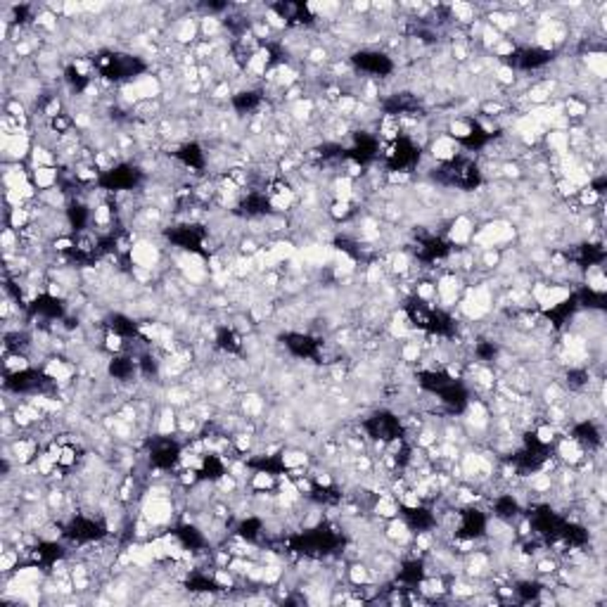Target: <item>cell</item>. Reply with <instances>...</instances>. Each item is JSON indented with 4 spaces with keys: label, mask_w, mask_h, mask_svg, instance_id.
Instances as JSON below:
<instances>
[{
    "label": "cell",
    "mask_w": 607,
    "mask_h": 607,
    "mask_svg": "<svg viewBox=\"0 0 607 607\" xmlns=\"http://www.w3.org/2000/svg\"><path fill=\"white\" fill-rule=\"evenodd\" d=\"M140 515L154 527V536H157L161 534L159 529L171 525L173 518L178 515V510L173 506V499H152V496H143V501H140Z\"/></svg>",
    "instance_id": "obj_1"
},
{
    "label": "cell",
    "mask_w": 607,
    "mask_h": 607,
    "mask_svg": "<svg viewBox=\"0 0 607 607\" xmlns=\"http://www.w3.org/2000/svg\"><path fill=\"white\" fill-rule=\"evenodd\" d=\"M128 261H131V266L159 273L161 263H164V247L154 240H145V237L143 240H135L131 247V254H128Z\"/></svg>",
    "instance_id": "obj_2"
},
{
    "label": "cell",
    "mask_w": 607,
    "mask_h": 607,
    "mask_svg": "<svg viewBox=\"0 0 607 607\" xmlns=\"http://www.w3.org/2000/svg\"><path fill=\"white\" fill-rule=\"evenodd\" d=\"M437 306L442 308H456L465 289V277L461 273H444L437 277Z\"/></svg>",
    "instance_id": "obj_3"
},
{
    "label": "cell",
    "mask_w": 607,
    "mask_h": 607,
    "mask_svg": "<svg viewBox=\"0 0 607 607\" xmlns=\"http://www.w3.org/2000/svg\"><path fill=\"white\" fill-rule=\"evenodd\" d=\"M458 154H461V143L451 138L449 133L432 138V143H430V157L434 159V161H439V164H451V161L458 159Z\"/></svg>",
    "instance_id": "obj_4"
},
{
    "label": "cell",
    "mask_w": 607,
    "mask_h": 607,
    "mask_svg": "<svg viewBox=\"0 0 607 607\" xmlns=\"http://www.w3.org/2000/svg\"><path fill=\"white\" fill-rule=\"evenodd\" d=\"M555 444H558V456L555 458H558L563 465H572V468H577V465L586 458V453H589L584 444H581L577 437H570V434L558 439Z\"/></svg>",
    "instance_id": "obj_5"
},
{
    "label": "cell",
    "mask_w": 607,
    "mask_h": 607,
    "mask_svg": "<svg viewBox=\"0 0 607 607\" xmlns=\"http://www.w3.org/2000/svg\"><path fill=\"white\" fill-rule=\"evenodd\" d=\"M475 235V221L470 214H461L456 216L449 225V242L456 244V247H465V244L473 242Z\"/></svg>",
    "instance_id": "obj_6"
},
{
    "label": "cell",
    "mask_w": 607,
    "mask_h": 607,
    "mask_svg": "<svg viewBox=\"0 0 607 607\" xmlns=\"http://www.w3.org/2000/svg\"><path fill=\"white\" fill-rule=\"evenodd\" d=\"M135 93H138V100H159L164 95V86L154 74H138L135 79H131Z\"/></svg>",
    "instance_id": "obj_7"
},
{
    "label": "cell",
    "mask_w": 607,
    "mask_h": 607,
    "mask_svg": "<svg viewBox=\"0 0 607 607\" xmlns=\"http://www.w3.org/2000/svg\"><path fill=\"white\" fill-rule=\"evenodd\" d=\"M570 296H572V287H567V285H548V289H546V294L541 296V301H539V311L541 313H548V311H555V308H560L563 306V304H567L570 301Z\"/></svg>",
    "instance_id": "obj_8"
},
{
    "label": "cell",
    "mask_w": 607,
    "mask_h": 607,
    "mask_svg": "<svg viewBox=\"0 0 607 607\" xmlns=\"http://www.w3.org/2000/svg\"><path fill=\"white\" fill-rule=\"evenodd\" d=\"M581 64L593 76L596 81H605L607 79V53L605 50H586L584 57H581Z\"/></svg>",
    "instance_id": "obj_9"
},
{
    "label": "cell",
    "mask_w": 607,
    "mask_h": 607,
    "mask_svg": "<svg viewBox=\"0 0 607 607\" xmlns=\"http://www.w3.org/2000/svg\"><path fill=\"white\" fill-rule=\"evenodd\" d=\"M370 513L380 520H392V518H399L401 506H399V499L394 494H384V496H377L375 499Z\"/></svg>",
    "instance_id": "obj_10"
},
{
    "label": "cell",
    "mask_w": 607,
    "mask_h": 607,
    "mask_svg": "<svg viewBox=\"0 0 607 607\" xmlns=\"http://www.w3.org/2000/svg\"><path fill=\"white\" fill-rule=\"evenodd\" d=\"M31 171V183L36 185L38 192L57 188V180H60V169L57 166H41V169H29Z\"/></svg>",
    "instance_id": "obj_11"
},
{
    "label": "cell",
    "mask_w": 607,
    "mask_h": 607,
    "mask_svg": "<svg viewBox=\"0 0 607 607\" xmlns=\"http://www.w3.org/2000/svg\"><path fill=\"white\" fill-rule=\"evenodd\" d=\"M544 143L555 157H563V154L570 152V135H567V131H555V128H551V131L544 133Z\"/></svg>",
    "instance_id": "obj_12"
},
{
    "label": "cell",
    "mask_w": 607,
    "mask_h": 607,
    "mask_svg": "<svg viewBox=\"0 0 607 607\" xmlns=\"http://www.w3.org/2000/svg\"><path fill=\"white\" fill-rule=\"evenodd\" d=\"M346 579H349V584L356 586V589H361V586H365V584H370V581H373L370 565L363 563V560H353V563L346 567Z\"/></svg>",
    "instance_id": "obj_13"
},
{
    "label": "cell",
    "mask_w": 607,
    "mask_h": 607,
    "mask_svg": "<svg viewBox=\"0 0 607 607\" xmlns=\"http://www.w3.org/2000/svg\"><path fill=\"white\" fill-rule=\"evenodd\" d=\"M446 133H449L453 140H458V143H461V140H470V138H473L475 126H473V121L465 119V116H453V119L449 121V126H446Z\"/></svg>",
    "instance_id": "obj_14"
},
{
    "label": "cell",
    "mask_w": 607,
    "mask_h": 607,
    "mask_svg": "<svg viewBox=\"0 0 607 607\" xmlns=\"http://www.w3.org/2000/svg\"><path fill=\"white\" fill-rule=\"evenodd\" d=\"M29 164H31V169H41V166H57V154H55V150H50V147H43V145L34 143Z\"/></svg>",
    "instance_id": "obj_15"
},
{
    "label": "cell",
    "mask_w": 607,
    "mask_h": 607,
    "mask_svg": "<svg viewBox=\"0 0 607 607\" xmlns=\"http://www.w3.org/2000/svg\"><path fill=\"white\" fill-rule=\"evenodd\" d=\"M277 487V477L268 470H259L249 477V489L251 492H273Z\"/></svg>",
    "instance_id": "obj_16"
},
{
    "label": "cell",
    "mask_w": 607,
    "mask_h": 607,
    "mask_svg": "<svg viewBox=\"0 0 607 607\" xmlns=\"http://www.w3.org/2000/svg\"><path fill=\"white\" fill-rule=\"evenodd\" d=\"M534 434L541 446H553V444L558 442V430H555L551 423H539L534 427Z\"/></svg>",
    "instance_id": "obj_17"
},
{
    "label": "cell",
    "mask_w": 607,
    "mask_h": 607,
    "mask_svg": "<svg viewBox=\"0 0 607 607\" xmlns=\"http://www.w3.org/2000/svg\"><path fill=\"white\" fill-rule=\"evenodd\" d=\"M282 574H285V567L280 563H270L263 565V581L261 586H277L282 581Z\"/></svg>",
    "instance_id": "obj_18"
}]
</instances>
